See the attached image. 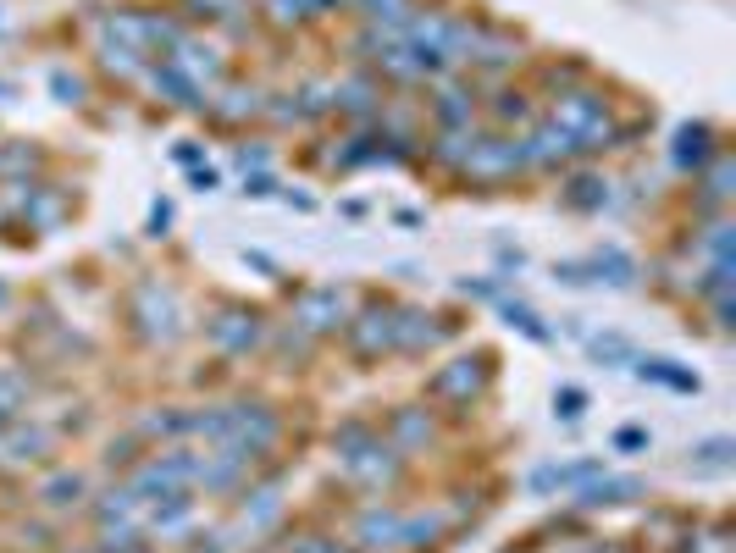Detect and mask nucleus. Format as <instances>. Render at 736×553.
<instances>
[{
    "instance_id": "1",
    "label": "nucleus",
    "mask_w": 736,
    "mask_h": 553,
    "mask_svg": "<svg viewBox=\"0 0 736 553\" xmlns=\"http://www.w3.org/2000/svg\"><path fill=\"white\" fill-rule=\"evenodd\" d=\"M520 161H526V156H520V145H504V138H493V145L471 150L465 172H477V177H499V172H509V166H520Z\"/></svg>"
},
{
    "instance_id": "2",
    "label": "nucleus",
    "mask_w": 736,
    "mask_h": 553,
    "mask_svg": "<svg viewBox=\"0 0 736 553\" xmlns=\"http://www.w3.org/2000/svg\"><path fill=\"white\" fill-rule=\"evenodd\" d=\"M299 316H305V327H310V332H327V327H338V321H344V294H338V288H321V294H305Z\"/></svg>"
},
{
    "instance_id": "3",
    "label": "nucleus",
    "mask_w": 736,
    "mask_h": 553,
    "mask_svg": "<svg viewBox=\"0 0 736 553\" xmlns=\"http://www.w3.org/2000/svg\"><path fill=\"white\" fill-rule=\"evenodd\" d=\"M211 332H217V343H227V349H249L255 343V316H222Z\"/></svg>"
},
{
    "instance_id": "4",
    "label": "nucleus",
    "mask_w": 736,
    "mask_h": 553,
    "mask_svg": "<svg viewBox=\"0 0 736 553\" xmlns=\"http://www.w3.org/2000/svg\"><path fill=\"white\" fill-rule=\"evenodd\" d=\"M360 537H366V548H398V520L393 515H366Z\"/></svg>"
},
{
    "instance_id": "5",
    "label": "nucleus",
    "mask_w": 736,
    "mask_h": 553,
    "mask_svg": "<svg viewBox=\"0 0 736 553\" xmlns=\"http://www.w3.org/2000/svg\"><path fill=\"white\" fill-rule=\"evenodd\" d=\"M598 271H610L615 288H631V283H637V266H631L620 249H604V255H598Z\"/></svg>"
},
{
    "instance_id": "6",
    "label": "nucleus",
    "mask_w": 736,
    "mask_h": 553,
    "mask_svg": "<svg viewBox=\"0 0 736 553\" xmlns=\"http://www.w3.org/2000/svg\"><path fill=\"white\" fill-rule=\"evenodd\" d=\"M642 488H637V481H604V488H592L581 504H620V498H637Z\"/></svg>"
},
{
    "instance_id": "7",
    "label": "nucleus",
    "mask_w": 736,
    "mask_h": 553,
    "mask_svg": "<svg viewBox=\"0 0 736 553\" xmlns=\"http://www.w3.org/2000/svg\"><path fill=\"white\" fill-rule=\"evenodd\" d=\"M504 316H509V321H515V327H520V332H526V337H538V343H543V337H549V327H538V316H531V310H526V305H504Z\"/></svg>"
},
{
    "instance_id": "8",
    "label": "nucleus",
    "mask_w": 736,
    "mask_h": 553,
    "mask_svg": "<svg viewBox=\"0 0 736 553\" xmlns=\"http://www.w3.org/2000/svg\"><path fill=\"white\" fill-rule=\"evenodd\" d=\"M84 493V481L78 476H61V481H50V504H73Z\"/></svg>"
},
{
    "instance_id": "9",
    "label": "nucleus",
    "mask_w": 736,
    "mask_h": 553,
    "mask_svg": "<svg viewBox=\"0 0 736 553\" xmlns=\"http://www.w3.org/2000/svg\"><path fill=\"white\" fill-rule=\"evenodd\" d=\"M471 366V360H465ZM465 387H477V371H449V377H438V393H465Z\"/></svg>"
},
{
    "instance_id": "10",
    "label": "nucleus",
    "mask_w": 736,
    "mask_h": 553,
    "mask_svg": "<svg viewBox=\"0 0 736 553\" xmlns=\"http://www.w3.org/2000/svg\"><path fill=\"white\" fill-rule=\"evenodd\" d=\"M598 188H604L598 177H581V183H576V194H570V205H604V194H598Z\"/></svg>"
},
{
    "instance_id": "11",
    "label": "nucleus",
    "mask_w": 736,
    "mask_h": 553,
    "mask_svg": "<svg viewBox=\"0 0 736 553\" xmlns=\"http://www.w3.org/2000/svg\"><path fill=\"white\" fill-rule=\"evenodd\" d=\"M398 6H405V0H366V17H405V12H398Z\"/></svg>"
},
{
    "instance_id": "12",
    "label": "nucleus",
    "mask_w": 736,
    "mask_h": 553,
    "mask_svg": "<svg viewBox=\"0 0 736 553\" xmlns=\"http://www.w3.org/2000/svg\"><path fill=\"white\" fill-rule=\"evenodd\" d=\"M560 404H565V409H560L565 421H576V415H581V393H576V387H565V393H560Z\"/></svg>"
},
{
    "instance_id": "13",
    "label": "nucleus",
    "mask_w": 736,
    "mask_h": 553,
    "mask_svg": "<svg viewBox=\"0 0 736 553\" xmlns=\"http://www.w3.org/2000/svg\"><path fill=\"white\" fill-rule=\"evenodd\" d=\"M698 454H703V459H709V465H725V454H731V443H703V448H698Z\"/></svg>"
},
{
    "instance_id": "14",
    "label": "nucleus",
    "mask_w": 736,
    "mask_h": 553,
    "mask_svg": "<svg viewBox=\"0 0 736 553\" xmlns=\"http://www.w3.org/2000/svg\"><path fill=\"white\" fill-rule=\"evenodd\" d=\"M299 553H338V548H316V542H305V548H299Z\"/></svg>"
}]
</instances>
